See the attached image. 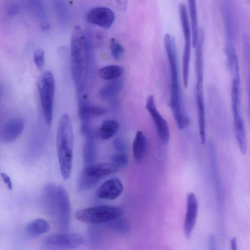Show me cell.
<instances>
[{
  "instance_id": "obj_1",
  "label": "cell",
  "mask_w": 250,
  "mask_h": 250,
  "mask_svg": "<svg viewBox=\"0 0 250 250\" xmlns=\"http://www.w3.org/2000/svg\"><path fill=\"white\" fill-rule=\"evenodd\" d=\"M164 45L170 68L169 105L178 127L182 130L188 125L190 121L181 105L176 42L169 34L164 37Z\"/></svg>"
},
{
  "instance_id": "obj_2",
  "label": "cell",
  "mask_w": 250,
  "mask_h": 250,
  "mask_svg": "<svg viewBox=\"0 0 250 250\" xmlns=\"http://www.w3.org/2000/svg\"><path fill=\"white\" fill-rule=\"evenodd\" d=\"M86 36L81 27L76 26L71 38V66L77 93L83 92L88 71L89 48Z\"/></svg>"
},
{
  "instance_id": "obj_3",
  "label": "cell",
  "mask_w": 250,
  "mask_h": 250,
  "mask_svg": "<svg viewBox=\"0 0 250 250\" xmlns=\"http://www.w3.org/2000/svg\"><path fill=\"white\" fill-rule=\"evenodd\" d=\"M43 200L48 213L57 222L63 232L69 228L70 206L68 194L62 186L48 184L43 191Z\"/></svg>"
},
{
  "instance_id": "obj_4",
  "label": "cell",
  "mask_w": 250,
  "mask_h": 250,
  "mask_svg": "<svg viewBox=\"0 0 250 250\" xmlns=\"http://www.w3.org/2000/svg\"><path fill=\"white\" fill-rule=\"evenodd\" d=\"M73 132L71 119L67 114L60 120L56 137L58 160L62 177L67 180L71 174L73 149Z\"/></svg>"
},
{
  "instance_id": "obj_5",
  "label": "cell",
  "mask_w": 250,
  "mask_h": 250,
  "mask_svg": "<svg viewBox=\"0 0 250 250\" xmlns=\"http://www.w3.org/2000/svg\"><path fill=\"white\" fill-rule=\"evenodd\" d=\"M240 78L232 79L231 106L236 142L240 151L245 154L247 150V139L244 122L240 110Z\"/></svg>"
},
{
  "instance_id": "obj_6",
  "label": "cell",
  "mask_w": 250,
  "mask_h": 250,
  "mask_svg": "<svg viewBox=\"0 0 250 250\" xmlns=\"http://www.w3.org/2000/svg\"><path fill=\"white\" fill-rule=\"evenodd\" d=\"M122 213L123 209L120 207L99 206L78 210L75 218L81 222L97 224L114 220Z\"/></svg>"
},
{
  "instance_id": "obj_7",
  "label": "cell",
  "mask_w": 250,
  "mask_h": 250,
  "mask_svg": "<svg viewBox=\"0 0 250 250\" xmlns=\"http://www.w3.org/2000/svg\"><path fill=\"white\" fill-rule=\"evenodd\" d=\"M38 90L44 121L48 126L52 122L53 108L55 93V81L51 71H45L38 83Z\"/></svg>"
},
{
  "instance_id": "obj_8",
  "label": "cell",
  "mask_w": 250,
  "mask_h": 250,
  "mask_svg": "<svg viewBox=\"0 0 250 250\" xmlns=\"http://www.w3.org/2000/svg\"><path fill=\"white\" fill-rule=\"evenodd\" d=\"M178 9L184 42L182 61L183 82L184 87L187 88L188 85L192 36L188 10L185 3H180Z\"/></svg>"
},
{
  "instance_id": "obj_9",
  "label": "cell",
  "mask_w": 250,
  "mask_h": 250,
  "mask_svg": "<svg viewBox=\"0 0 250 250\" xmlns=\"http://www.w3.org/2000/svg\"><path fill=\"white\" fill-rule=\"evenodd\" d=\"M118 167L114 164L101 163L86 166L79 182L81 190H85L95 187L103 177L116 172Z\"/></svg>"
},
{
  "instance_id": "obj_10",
  "label": "cell",
  "mask_w": 250,
  "mask_h": 250,
  "mask_svg": "<svg viewBox=\"0 0 250 250\" xmlns=\"http://www.w3.org/2000/svg\"><path fill=\"white\" fill-rule=\"evenodd\" d=\"M84 242L82 235L77 233H55L46 237L42 241L43 250H70Z\"/></svg>"
},
{
  "instance_id": "obj_11",
  "label": "cell",
  "mask_w": 250,
  "mask_h": 250,
  "mask_svg": "<svg viewBox=\"0 0 250 250\" xmlns=\"http://www.w3.org/2000/svg\"><path fill=\"white\" fill-rule=\"evenodd\" d=\"M209 152L210 174L213 189L216 196L217 205L220 212L223 211L225 203V193L220 173L218 158L214 144L209 143Z\"/></svg>"
},
{
  "instance_id": "obj_12",
  "label": "cell",
  "mask_w": 250,
  "mask_h": 250,
  "mask_svg": "<svg viewBox=\"0 0 250 250\" xmlns=\"http://www.w3.org/2000/svg\"><path fill=\"white\" fill-rule=\"evenodd\" d=\"M204 31L199 28L198 41L195 47V95H204Z\"/></svg>"
},
{
  "instance_id": "obj_13",
  "label": "cell",
  "mask_w": 250,
  "mask_h": 250,
  "mask_svg": "<svg viewBox=\"0 0 250 250\" xmlns=\"http://www.w3.org/2000/svg\"><path fill=\"white\" fill-rule=\"evenodd\" d=\"M145 106L155 124L159 138L163 142L167 143L170 137L169 126L166 119L159 112L153 95L147 97Z\"/></svg>"
},
{
  "instance_id": "obj_14",
  "label": "cell",
  "mask_w": 250,
  "mask_h": 250,
  "mask_svg": "<svg viewBox=\"0 0 250 250\" xmlns=\"http://www.w3.org/2000/svg\"><path fill=\"white\" fill-rule=\"evenodd\" d=\"M87 21L104 29L109 28L115 21V14L110 8L97 6L91 8L86 15Z\"/></svg>"
},
{
  "instance_id": "obj_15",
  "label": "cell",
  "mask_w": 250,
  "mask_h": 250,
  "mask_svg": "<svg viewBox=\"0 0 250 250\" xmlns=\"http://www.w3.org/2000/svg\"><path fill=\"white\" fill-rule=\"evenodd\" d=\"M221 9L226 35V45L234 46L235 26L232 5L229 1H222Z\"/></svg>"
},
{
  "instance_id": "obj_16",
  "label": "cell",
  "mask_w": 250,
  "mask_h": 250,
  "mask_svg": "<svg viewBox=\"0 0 250 250\" xmlns=\"http://www.w3.org/2000/svg\"><path fill=\"white\" fill-rule=\"evenodd\" d=\"M186 200L187 208L184 229L186 237L189 238L196 221L198 205L196 196L193 192L188 193Z\"/></svg>"
},
{
  "instance_id": "obj_17",
  "label": "cell",
  "mask_w": 250,
  "mask_h": 250,
  "mask_svg": "<svg viewBox=\"0 0 250 250\" xmlns=\"http://www.w3.org/2000/svg\"><path fill=\"white\" fill-rule=\"evenodd\" d=\"M24 123L20 118L8 120L2 126L0 129V140L4 143L14 142L22 133Z\"/></svg>"
},
{
  "instance_id": "obj_18",
  "label": "cell",
  "mask_w": 250,
  "mask_h": 250,
  "mask_svg": "<svg viewBox=\"0 0 250 250\" xmlns=\"http://www.w3.org/2000/svg\"><path fill=\"white\" fill-rule=\"evenodd\" d=\"M79 116L81 122L82 133L86 136L90 133V116L89 104L87 96L83 92L77 93Z\"/></svg>"
},
{
  "instance_id": "obj_19",
  "label": "cell",
  "mask_w": 250,
  "mask_h": 250,
  "mask_svg": "<svg viewBox=\"0 0 250 250\" xmlns=\"http://www.w3.org/2000/svg\"><path fill=\"white\" fill-rule=\"evenodd\" d=\"M123 190V185L117 178L104 182L98 189L96 195L101 199L112 200L117 198Z\"/></svg>"
},
{
  "instance_id": "obj_20",
  "label": "cell",
  "mask_w": 250,
  "mask_h": 250,
  "mask_svg": "<svg viewBox=\"0 0 250 250\" xmlns=\"http://www.w3.org/2000/svg\"><path fill=\"white\" fill-rule=\"evenodd\" d=\"M188 2L190 17L189 23L192 36V46L195 48L198 41L199 31L197 5L196 1L194 0H189Z\"/></svg>"
},
{
  "instance_id": "obj_21",
  "label": "cell",
  "mask_w": 250,
  "mask_h": 250,
  "mask_svg": "<svg viewBox=\"0 0 250 250\" xmlns=\"http://www.w3.org/2000/svg\"><path fill=\"white\" fill-rule=\"evenodd\" d=\"M123 87L122 83L119 80L109 81L100 89L99 97L102 100L110 99L120 93Z\"/></svg>"
},
{
  "instance_id": "obj_22",
  "label": "cell",
  "mask_w": 250,
  "mask_h": 250,
  "mask_svg": "<svg viewBox=\"0 0 250 250\" xmlns=\"http://www.w3.org/2000/svg\"><path fill=\"white\" fill-rule=\"evenodd\" d=\"M96 158V146L91 133L86 136L83 149V158L85 167L94 164Z\"/></svg>"
},
{
  "instance_id": "obj_23",
  "label": "cell",
  "mask_w": 250,
  "mask_h": 250,
  "mask_svg": "<svg viewBox=\"0 0 250 250\" xmlns=\"http://www.w3.org/2000/svg\"><path fill=\"white\" fill-rule=\"evenodd\" d=\"M146 148V139L143 132L138 130L133 142L132 151L134 159L138 162H141L145 155Z\"/></svg>"
},
{
  "instance_id": "obj_24",
  "label": "cell",
  "mask_w": 250,
  "mask_h": 250,
  "mask_svg": "<svg viewBox=\"0 0 250 250\" xmlns=\"http://www.w3.org/2000/svg\"><path fill=\"white\" fill-rule=\"evenodd\" d=\"M50 226L47 221L38 218L29 223L26 227V233L32 237H35L48 232Z\"/></svg>"
},
{
  "instance_id": "obj_25",
  "label": "cell",
  "mask_w": 250,
  "mask_h": 250,
  "mask_svg": "<svg viewBox=\"0 0 250 250\" xmlns=\"http://www.w3.org/2000/svg\"><path fill=\"white\" fill-rule=\"evenodd\" d=\"M124 68L118 65H108L100 68L98 74L103 80L112 81L117 80L124 73Z\"/></svg>"
},
{
  "instance_id": "obj_26",
  "label": "cell",
  "mask_w": 250,
  "mask_h": 250,
  "mask_svg": "<svg viewBox=\"0 0 250 250\" xmlns=\"http://www.w3.org/2000/svg\"><path fill=\"white\" fill-rule=\"evenodd\" d=\"M119 124L117 121L113 119L105 120L101 125L98 136L102 140H107L111 138L117 132Z\"/></svg>"
},
{
  "instance_id": "obj_27",
  "label": "cell",
  "mask_w": 250,
  "mask_h": 250,
  "mask_svg": "<svg viewBox=\"0 0 250 250\" xmlns=\"http://www.w3.org/2000/svg\"><path fill=\"white\" fill-rule=\"evenodd\" d=\"M109 48L112 56L116 60H120L125 52L124 47L114 38L110 40Z\"/></svg>"
},
{
  "instance_id": "obj_28",
  "label": "cell",
  "mask_w": 250,
  "mask_h": 250,
  "mask_svg": "<svg viewBox=\"0 0 250 250\" xmlns=\"http://www.w3.org/2000/svg\"><path fill=\"white\" fill-rule=\"evenodd\" d=\"M111 161L118 168L123 167L127 164L128 158L124 152H118L112 157Z\"/></svg>"
},
{
  "instance_id": "obj_29",
  "label": "cell",
  "mask_w": 250,
  "mask_h": 250,
  "mask_svg": "<svg viewBox=\"0 0 250 250\" xmlns=\"http://www.w3.org/2000/svg\"><path fill=\"white\" fill-rule=\"evenodd\" d=\"M33 59L37 68L39 70L42 69L45 63V54L43 50L41 48L36 50L34 53Z\"/></svg>"
},
{
  "instance_id": "obj_30",
  "label": "cell",
  "mask_w": 250,
  "mask_h": 250,
  "mask_svg": "<svg viewBox=\"0 0 250 250\" xmlns=\"http://www.w3.org/2000/svg\"><path fill=\"white\" fill-rule=\"evenodd\" d=\"M30 7L33 9L34 13L39 18L43 19L44 12L43 7L41 1L34 0L29 1Z\"/></svg>"
},
{
  "instance_id": "obj_31",
  "label": "cell",
  "mask_w": 250,
  "mask_h": 250,
  "mask_svg": "<svg viewBox=\"0 0 250 250\" xmlns=\"http://www.w3.org/2000/svg\"><path fill=\"white\" fill-rule=\"evenodd\" d=\"M89 112L91 117L100 116L106 114L107 112V109L104 106L90 104Z\"/></svg>"
},
{
  "instance_id": "obj_32",
  "label": "cell",
  "mask_w": 250,
  "mask_h": 250,
  "mask_svg": "<svg viewBox=\"0 0 250 250\" xmlns=\"http://www.w3.org/2000/svg\"><path fill=\"white\" fill-rule=\"evenodd\" d=\"M113 147L119 152H124L125 149V140L121 137L116 138L113 141Z\"/></svg>"
},
{
  "instance_id": "obj_33",
  "label": "cell",
  "mask_w": 250,
  "mask_h": 250,
  "mask_svg": "<svg viewBox=\"0 0 250 250\" xmlns=\"http://www.w3.org/2000/svg\"><path fill=\"white\" fill-rule=\"evenodd\" d=\"M245 59L246 60L247 63L248 64V110H249V115L250 119V55H247L244 57Z\"/></svg>"
},
{
  "instance_id": "obj_34",
  "label": "cell",
  "mask_w": 250,
  "mask_h": 250,
  "mask_svg": "<svg viewBox=\"0 0 250 250\" xmlns=\"http://www.w3.org/2000/svg\"><path fill=\"white\" fill-rule=\"evenodd\" d=\"M56 8L57 9V12L58 15L62 18V19H66V10L65 9V6L63 2L61 1H55Z\"/></svg>"
},
{
  "instance_id": "obj_35",
  "label": "cell",
  "mask_w": 250,
  "mask_h": 250,
  "mask_svg": "<svg viewBox=\"0 0 250 250\" xmlns=\"http://www.w3.org/2000/svg\"><path fill=\"white\" fill-rule=\"evenodd\" d=\"M0 176L2 180L6 185L8 188L10 190H12L13 184L9 176L4 172H1L0 173Z\"/></svg>"
},
{
  "instance_id": "obj_36",
  "label": "cell",
  "mask_w": 250,
  "mask_h": 250,
  "mask_svg": "<svg viewBox=\"0 0 250 250\" xmlns=\"http://www.w3.org/2000/svg\"><path fill=\"white\" fill-rule=\"evenodd\" d=\"M217 243L215 237L213 235H210L208 238L209 250H217Z\"/></svg>"
},
{
  "instance_id": "obj_37",
  "label": "cell",
  "mask_w": 250,
  "mask_h": 250,
  "mask_svg": "<svg viewBox=\"0 0 250 250\" xmlns=\"http://www.w3.org/2000/svg\"><path fill=\"white\" fill-rule=\"evenodd\" d=\"M19 10V6L17 3L11 4L8 9V13L10 15L16 14Z\"/></svg>"
}]
</instances>
